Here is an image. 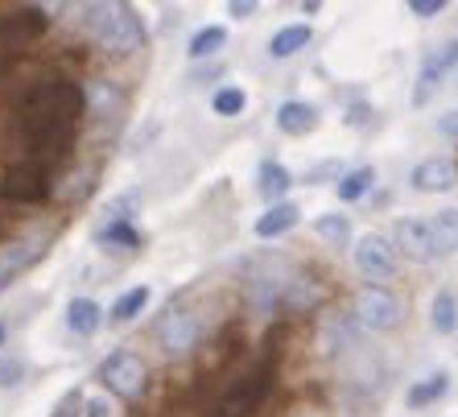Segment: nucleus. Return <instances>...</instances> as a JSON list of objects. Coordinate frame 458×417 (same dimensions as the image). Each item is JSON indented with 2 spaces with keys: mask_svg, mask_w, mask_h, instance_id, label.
<instances>
[{
  "mask_svg": "<svg viewBox=\"0 0 458 417\" xmlns=\"http://www.w3.org/2000/svg\"><path fill=\"white\" fill-rule=\"evenodd\" d=\"M21 116V132L33 157H42V166L50 157H63L75 140L79 120L87 116V91L71 79H46V83L30 87L17 107Z\"/></svg>",
  "mask_w": 458,
  "mask_h": 417,
  "instance_id": "nucleus-1",
  "label": "nucleus"
},
{
  "mask_svg": "<svg viewBox=\"0 0 458 417\" xmlns=\"http://www.w3.org/2000/svg\"><path fill=\"white\" fill-rule=\"evenodd\" d=\"M298 277L293 260L281 257V252H265V257H252L244 268V298L256 314H273L277 306H285L289 285Z\"/></svg>",
  "mask_w": 458,
  "mask_h": 417,
  "instance_id": "nucleus-2",
  "label": "nucleus"
},
{
  "mask_svg": "<svg viewBox=\"0 0 458 417\" xmlns=\"http://www.w3.org/2000/svg\"><path fill=\"white\" fill-rule=\"evenodd\" d=\"M87 25L96 33L99 50L116 54V58L145 50V21H140V13L132 4H91Z\"/></svg>",
  "mask_w": 458,
  "mask_h": 417,
  "instance_id": "nucleus-3",
  "label": "nucleus"
},
{
  "mask_svg": "<svg viewBox=\"0 0 458 417\" xmlns=\"http://www.w3.org/2000/svg\"><path fill=\"white\" fill-rule=\"evenodd\" d=\"M96 376H99V385L107 388L112 396H120V401H137L140 393H145V364H140V355L137 352H107L104 360H99V368H96Z\"/></svg>",
  "mask_w": 458,
  "mask_h": 417,
  "instance_id": "nucleus-4",
  "label": "nucleus"
},
{
  "mask_svg": "<svg viewBox=\"0 0 458 417\" xmlns=\"http://www.w3.org/2000/svg\"><path fill=\"white\" fill-rule=\"evenodd\" d=\"M355 319H360L363 331H396L401 327V319H405V311H401V298H396L393 289L384 285H360V294H355Z\"/></svg>",
  "mask_w": 458,
  "mask_h": 417,
  "instance_id": "nucleus-5",
  "label": "nucleus"
},
{
  "mask_svg": "<svg viewBox=\"0 0 458 417\" xmlns=\"http://www.w3.org/2000/svg\"><path fill=\"white\" fill-rule=\"evenodd\" d=\"M153 339L165 355H191L199 343H203V322L199 314H191L186 306H170L153 322Z\"/></svg>",
  "mask_w": 458,
  "mask_h": 417,
  "instance_id": "nucleus-6",
  "label": "nucleus"
},
{
  "mask_svg": "<svg viewBox=\"0 0 458 417\" xmlns=\"http://www.w3.org/2000/svg\"><path fill=\"white\" fill-rule=\"evenodd\" d=\"M268 385H273V368H268V364L252 368V372L240 376V380L227 388L224 401L215 405L211 417H252L256 409H260V401H265Z\"/></svg>",
  "mask_w": 458,
  "mask_h": 417,
  "instance_id": "nucleus-7",
  "label": "nucleus"
},
{
  "mask_svg": "<svg viewBox=\"0 0 458 417\" xmlns=\"http://www.w3.org/2000/svg\"><path fill=\"white\" fill-rule=\"evenodd\" d=\"M0 194L13 199V203H46L54 194L50 170L42 161H21V166H9L4 178H0Z\"/></svg>",
  "mask_w": 458,
  "mask_h": 417,
  "instance_id": "nucleus-8",
  "label": "nucleus"
},
{
  "mask_svg": "<svg viewBox=\"0 0 458 417\" xmlns=\"http://www.w3.org/2000/svg\"><path fill=\"white\" fill-rule=\"evenodd\" d=\"M393 248L405 260H413V265H429V260L442 257L429 219H413V215H405V219H396L393 224Z\"/></svg>",
  "mask_w": 458,
  "mask_h": 417,
  "instance_id": "nucleus-9",
  "label": "nucleus"
},
{
  "mask_svg": "<svg viewBox=\"0 0 458 417\" xmlns=\"http://www.w3.org/2000/svg\"><path fill=\"white\" fill-rule=\"evenodd\" d=\"M352 260L360 268V277H368V285H384L396 273V248L384 235H372V232L355 240Z\"/></svg>",
  "mask_w": 458,
  "mask_h": 417,
  "instance_id": "nucleus-10",
  "label": "nucleus"
},
{
  "mask_svg": "<svg viewBox=\"0 0 458 417\" xmlns=\"http://www.w3.org/2000/svg\"><path fill=\"white\" fill-rule=\"evenodd\" d=\"M50 25V17H46V9H17V13H4L0 17V63H9L4 54L9 50H21V46H30L38 33Z\"/></svg>",
  "mask_w": 458,
  "mask_h": 417,
  "instance_id": "nucleus-11",
  "label": "nucleus"
},
{
  "mask_svg": "<svg viewBox=\"0 0 458 417\" xmlns=\"http://www.w3.org/2000/svg\"><path fill=\"white\" fill-rule=\"evenodd\" d=\"M360 343V319L347 311H335L322 319V331H318V347L322 355H331V360H339V355H347Z\"/></svg>",
  "mask_w": 458,
  "mask_h": 417,
  "instance_id": "nucleus-12",
  "label": "nucleus"
},
{
  "mask_svg": "<svg viewBox=\"0 0 458 417\" xmlns=\"http://www.w3.org/2000/svg\"><path fill=\"white\" fill-rule=\"evenodd\" d=\"M454 66H458V38H450V42H442L437 50H429L426 58H421V75H417V104H426V99L434 96V87L442 83Z\"/></svg>",
  "mask_w": 458,
  "mask_h": 417,
  "instance_id": "nucleus-13",
  "label": "nucleus"
},
{
  "mask_svg": "<svg viewBox=\"0 0 458 417\" xmlns=\"http://www.w3.org/2000/svg\"><path fill=\"white\" fill-rule=\"evenodd\" d=\"M413 191L421 194H442V191H454L458 186V161L454 157H426L417 161L413 174H409Z\"/></svg>",
  "mask_w": 458,
  "mask_h": 417,
  "instance_id": "nucleus-14",
  "label": "nucleus"
},
{
  "mask_svg": "<svg viewBox=\"0 0 458 417\" xmlns=\"http://www.w3.org/2000/svg\"><path fill=\"white\" fill-rule=\"evenodd\" d=\"M46 240H9V244H0V289L9 285L17 273H25L30 265L46 257Z\"/></svg>",
  "mask_w": 458,
  "mask_h": 417,
  "instance_id": "nucleus-15",
  "label": "nucleus"
},
{
  "mask_svg": "<svg viewBox=\"0 0 458 417\" xmlns=\"http://www.w3.org/2000/svg\"><path fill=\"white\" fill-rule=\"evenodd\" d=\"M277 129L285 137H310V132L318 129V107L306 104V99H285L277 107Z\"/></svg>",
  "mask_w": 458,
  "mask_h": 417,
  "instance_id": "nucleus-16",
  "label": "nucleus"
},
{
  "mask_svg": "<svg viewBox=\"0 0 458 417\" xmlns=\"http://www.w3.org/2000/svg\"><path fill=\"white\" fill-rule=\"evenodd\" d=\"M293 227H298V207L285 199V203H273V207H268V211L256 219L252 232L260 235V240H277V235L293 232Z\"/></svg>",
  "mask_w": 458,
  "mask_h": 417,
  "instance_id": "nucleus-17",
  "label": "nucleus"
},
{
  "mask_svg": "<svg viewBox=\"0 0 458 417\" xmlns=\"http://www.w3.org/2000/svg\"><path fill=\"white\" fill-rule=\"evenodd\" d=\"M99 322H104V311H99V302L91 298H75L66 306V327L79 335V339H91L99 331Z\"/></svg>",
  "mask_w": 458,
  "mask_h": 417,
  "instance_id": "nucleus-18",
  "label": "nucleus"
},
{
  "mask_svg": "<svg viewBox=\"0 0 458 417\" xmlns=\"http://www.w3.org/2000/svg\"><path fill=\"white\" fill-rule=\"evenodd\" d=\"M289 186H293V174L281 166V161H260V194L268 199V207L273 203H285V194H289Z\"/></svg>",
  "mask_w": 458,
  "mask_h": 417,
  "instance_id": "nucleus-19",
  "label": "nucleus"
},
{
  "mask_svg": "<svg viewBox=\"0 0 458 417\" xmlns=\"http://www.w3.org/2000/svg\"><path fill=\"white\" fill-rule=\"evenodd\" d=\"M429 327L437 335H454L458 331V298L450 289H437L434 302H429Z\"/></svg>",
  "mask_w": 458,
  "mask_h": 417,
  "instance_id": "nucleus-20",
  "label": "nucleus"
},
{
  "mask_svg": "<svg viewBox=\"0 0 458 417\" xmlns=\"http://www.w3.org/2000/svg\"><path fill=\"white\" fill-rule=\"evenodd\" d=\"M310 25H285V30H277L273 38H268V54L273 58H293L298 50H306L310 46Z\"/></svg>",
  "mask_w": 458,
  "mask_h": 417,
  "instance_id": "nucleus-21",
  "label": "nucleus"
},
{
  "mask_svg": "<svg viewBox=\"0 0 458 417\" xmlns=\"http://www.w3.org/2000/svg\"><path fill=\"white\" fill-rule=\"evenodd\" d=\"M446 393H450V376L434 372V376H426V380H417L405 393V401H409V409H426V405H434V401H442Z\"/></svg>",
  "mask_w": 458,
  "mask_h": 417,
  "instance_id": "nucleus-22",
  "label": "nucleus"
},
{
  "mask_svg": "<svg viewBox=\"0 0 458 417\" xmlns=\"http://www.w3.org/2000/svg\"><path fill=\"white\" fill-rule=\"evenodd\" d=\"M372 186H376V170L372 166H360V170L343 174L339 183H335V194H339V203H360Z\"/></svg>",
  "mask_w": 458,
  "mask_h": 417,
  "instance_id": "nucleus-23",
  "label": "nucleus"
},
{
  "mask_svg": "<svg viewBox=\"0 0 458 417\" xmlns=\"http://www.w3.org/2000/svg\"><path fill=\"white\" fill-rule=\"evenodd\" d=\"M149 298H153V289L149 285H132V289H124L116 302H112V322H132L145 306H149Z\"/></svg>",
  "mask_w": 458,
  "mask_h": 417,
  "instance_id": "nucleus-24",
  "label": "nucleus"
},
{
  "mask_svg": "<svg viewBox=\"0 0 458 417\" xmlns=\"http://www.w3.org/2000/svg\"><path fill=\"white\" fill-rule=\"evenodd\" d=\"M140 211V191H120L116 199H107L104 207V224L99 227H116V224H132V215Z\"/></svg>",
  "mask_w": 458,
  "mask_h": 417,
  "instance_id": "nucleus-25",
  "label": "nucleus"
},
{
  "mask_svg": "<svg viewBox=\"0 0 458 417\" xmlns=\"http://www.w3.org/2000/svg\"><path fill=\"white\" fill-rule=\"evenodd\" d=\"M120 104H124V96H120V87H112V83H96L91 91H87V112H91L96 120L116 116Z\"/></svg>",
  "mask_w": 458,
  "mask_h": 417,
  "instance_id": "nucleus-26",
  "label": "nucleus"
},
{
  "mask_svg": "<svg viewBox=\"0 0 458 417\" xmlns=\"http://www.w3.org/2000/svg\"><path fill=\"white\" fill-rule=\"evenodd\" d=\"M227 46V30L224 25H203V30H194V38H191V58H211V54H219Z\"/></svg>",
  "mask_w": 458,
  "mask_h": 417,
  "instance_id": "nucleus-27",
  "label": "nucleus"
},
{
  "mask_svg": "<svg viewBox=\"0 0 458 417\" xmlns=\"http://www.w3.org/2000/svg\"><path fill=\"white\" fill-rule=\"evenodd\" d=\"M434 227V240H437V252H454L458 248V207H446V211H437L429 219Z\"/></svg>",
  "mask_w": 458,
  "mask_h": 417,
  "instance_id": "nucleus-28",
  "label": "nucleus"
},
{
  "mask_svg": "<svg viewBox=\"0 0 458 417\" xmlns=\"http://www.w3.org/2000/svg\"><path fill=\"white\" fill-rule=\"evenodd\" d=\"M314 232H318V240H327L335 248L352 244V219L347 215H322V219H314Z\"/></svg>",
  "mask_w": 458,
  "mask_h": 417,
  "instance_id": "nucleus-29",
  "label": "nucleus"
},
{
  "mask_svg": "<svg viewBox=\"0 0 458 417\" xmlns=\"http://www.w3.org/2000/svg\"><path fill=\"white\" fill-rule=\"evenodd\" d=\"M96 240L104 248H116V252H132L140 248V232L132 224H116V227H96Z\"/></svg>",
  "mask_w": 458,
  "mask_h": 417,
  "instance_id": "nucleus-30",
  "label": "nucleus"
},
{
  "mask_svg": "<svg viewBox=\"0 0 458 417\" xmlns=\"http://www.w3.org/2000/svg\"><path fill=\"white\" fill-rule=\"evenodd\" d=\"M244 107H248L244 87H219V91H215V99H211V112H215V116H224V120L240 116Z\"/></svg>",
  "mask_w": 458,
  "mask_h": 417,
  "instance_id": "nucleus-31",
  "label": "nucleus"
},
{
  "mask_svg": "<svg viewBox=\"0 0 458 417\" xmlns=\"http://www.w3.org/2000/svg\"><path fill=\"white\" fill-rule=\"evenodd\" d=\"M343 161L339 157H327V161H318V166H310L306 170V186H322V183H331V178H343Z\"/></svg>",
  "mask_w": 458,
  "mask_h": 417,
  "instance_id": "nucleus-32",
  "label": "nucleus"
},
{
  "mask_svg": "<svg viewBox=\"0 0 458 417\" xmlns=\"http://www.w3.org/2000/svg\"><path fill=\"white\" fill-rule=\"evenodd\" d=\"M83 417H116V405L107 393H91L83 396Z\"/></svg>",
  "mask_w": 458,
  "mask_h": 417,
  "instance_id": "nucleus-33",
  "label": "nucleus"
},
{
  "mask_svg": "<svg viewBox=\"0 0 458 417\" xmlns=\"http://www.w3.org/2000/svg\"><path fill=\"white\" fill-rule=\"evenodd\" d=\"M25 380V360H4L0 364V388H13Z\"/></svg>",
  "mask_w": 458,
  "mask_h": 417,
  "instance_id": "nucleus-34",
  "label": "nucleus"
},
{
  "mask_svg": "<svg viewBox=\"0 0 458 417\" xmlns=\"http://www.w3.org/2000/svg\"><path fill=\"white\" fill-rule=\"evenodd\" d=\"M405 9L413 13V17H421V21H426V17H437V13L446 9V4H442V0H409Z\"/></svg>",
  "mask_w": 458,
  "mask_h": 417,
  "instance_id": "nucleus-35",
  "label": "nucleus"
},
{
  "mask_svg": "<svg viewBox=\"0 0 458 417\" xmlns=\"http://www.w3.org/2000/svg\"><path fill=\"white\" fill-rule=\"evenodd\" d=\"M437 132L458 140V107H454V112H446V116H437Z\"/></svg>",
  "mask_w": 458,
  "mask_h": 417,
  "instance_id": "nucleus-36",
  "label": "nucleus"
},
{
  "mask_svg": "<svg viewBox=\"0 0 458 417\" xmlns=\"http://www.w3.org/2000/svg\"><path fill=\"white\" fill-rule=\"evenodd\" d=\"M227 13H232L235 21H244V17H252V13H256V0H232V4H227Z\"/></svg>",
  "mask_w": 458,
  "mask_h": 417,
  "instance_id": "nucleus-37",
  "label": "nucleus"
},
{
  "mask_svg": "<svg viewBox=\"0 0 458 417\" xmlns=\"http://www.w3.org/2000/svg\"><path fill=\"white\" fill-rule=\"evenodd\" d=\"M368 116H372V107H368V104H355L352 112H347V124H363Z\"/></svg>",
  "mask_w": 458,
  "mask_h": 417,
  "instance_id": "nucleus-38",
  "label": "nucleus"
},
{
  "mask_svg": "<svg viewBox=\"0 0 458 417\" xmlns=\"http://www.w3.org/2000/svg\"><path fill=\"white\" fill-rule=\"evenodd\" d=\"M71 405H83V393H71V396H66V401H63V409H58V413H54V417H75V413H71Z\"/></svg>",
  "mask_w": 458,
  "mask_h": 417,
  "instance_id": "nucleus-39",
  "label": "nucleus"
},
{
  "mask_svg": "<svg viewBox=\"0 0 458 417\" xmlns=\"http://www.w3.org/2000/svg\"><path fill=\"white\" fill-rule=\"evenodd\" d=\"M0 343H4V322H0Z\"/></svg>",
  "mask_w": 458,
  "mask_h": 417,
  "instance_id": "nucleus-40",
  "label": "nucleus"
}]
</instances>
